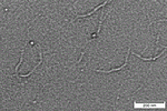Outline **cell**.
I'll return each mask as SVG.
<instances>
[{
	"mask_svg": "<svg viewBox=\"0 0 167 111\" xmlns=\"http://www.w3.org/2000/svg\"><path fill=\"white\" fill-rule=\"evenodd\" d=\"M24 52H25V50L22 49L21 50V56H20V61L18 62V65L16 66V73H18V69H19V67H20V65H21V62H22V60H24Z\"/></svg>",
	"mask_w": 167,
	"mask_h": 111,
	"instance_id": "obj_5",
	"label": "cell"
},
{
	"mask_svg": "<svg viewBox=\"0 0 167 111\" xmlns=\"http://www.w3.org/2000/svg\"><path fill=\"white\" fill-rule=\"evenodd\" d=\"M129 53H130V48L128 49V52H127L126 60H125V63H124L123 66H121V67H119V68H116V69H112V70H109V71H104V70H95V71H97V72H103V73H112V72H116V71L121 70V69H125V67H127V65H128V57H129Z\"/></svg>",
	"mask_w": 167,
	"mask_h": 111,
	"instance_id": "obj_1",
	"label": "cell"
},
{
	"mask_svg": "<svg viewBox=\"0 0 167 111\" xmlns=\"http://www.w3.org/2000/svg\"><path fill=\"white\" fill-rule=\"evenodd\" d=\"M165 51H166V47H164V50H163V52H162V53L157 54L156 57H153V58H143L142 56H139V54H138V53H132V54H134V56H136V57L140 58V59H143V60H144V61H151V60H156L157 58H159V57H160V56H162V54L164 53Z\"/></svg>",
	"mask_w": 167,
	"mask_h": 111,
	"instance_id": "obj_4",
	"label": "cell"
},
{
	"mask_svg": "<svg viewBox=\"0 0 167 111\" xmlns=\"http://www.w3.org/2000/svg\"><path fill=\"white\" fill-rule=\"evenodd\" d=\"M38 50H39V59H40V60H39V62L37 63V66H36V67L33 68V69L31 71H29V72H28L27 75H20V76H16V77H19V78H26V77H29V76L31 75V73L35 72L36 69H37V68H38L39 66L41 65V62H42V53H41V48H40V46H38Z\"/></svg>",
	"mask_w": 167,
	"mask_h": 111,
	"instance_id": "obj_2",
	"label": "cell"
},
{
	"mask_svg": "<svg viewBox=\"0 0 167 111\" xmlns=\"http://www.w3.org/2000/svg\"><path fill=\"white\" fill-rule=\"evenodd\" d=\"M110 1H112V0H106V1H105L104 3H101V5H99L98 7H96L95 9H93V11H91V12H89V14H87V15H81V16H76V18H85V17L91 16V15H93L94 12H95V11H97L99 8H103V7H105V6H106L108 2H110Z\"/></svg>",
	"mask_w": 167,
	"mask_h": 111,
	"instance_id": "obj_3",
	"label": "cell"
}]
</instances>
